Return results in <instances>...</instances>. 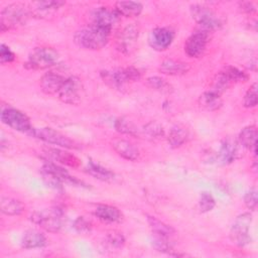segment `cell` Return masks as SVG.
<instances>
[{
  "label": "cell",
  "instance_id": "11",
  "mask_svg": "<svg viewBox=\"0 0 258 258\" xmlns=\"http://www.w3.org/2000/svg\"><path fill=\"white\" fill-rule=\"evenodd\" d=\"M141 78V73L134 67H127L118 69L114 72H105V81H109L112 86L120 89L126 84L139 81Z\"/></svg>",
  "mask_w": 258,
  "mask_h": 258
},
{
  "label": "cell",
  "instance_id": "33",
  "mask_svg": "<svg viewBox=\"0 0 258 258\" xmlns=\"http://www.w3.org/2000/svg\"><path fill=\"white\" fill-rule=\"evenodd\" d=\"M114 126H115V129L122 134L131 135V136H136L138 134V130L135 127V125L125 118H118L115 121Z\"/></svg>",
  "mask_w": 258,
  "mask_h": 258
},
{
  "label": "cell",
  "instance_id": "8",
  "mask_svg": "<svg viewBox=\"0 0 258 258\" xmlns=\"http://www.w3.org/2000/svg\"><path fill=\"white\" fill-rule=\"evenodd\" d=\"M84 87L81 79L78 77L66 78L59 92L58 98L61 102L69 105H79L82 102Z\"/></svg>",
  "mask_w": 258,
  "mask_h": 258
},
{
  "label": "cell",
  "instance_id": "15",
  "mask_svg": "<svg viewBox=\"0 0 258 258\" xmlns=\"http://www.w3.org/2000/svg\"><path fill=\"white\" fill-rule=\"evenodd\" d=\"M119 18L120 16L114 9H109L108 7H100L94 11L92 23L112 31L115 24L119 21Z\"/></svg>",
  "mask_w": 258,
  "mask_h": 258
},
{
  "label": "cell",
  "instance_id": "39",
  "mask_svg": "<svg viewBox=\"0 0 258 258\" xmlns=\"http://www.w3.org/2000/svg\"><path fill=\"white\" fill-rule=\"evenodd\" d=\"M74 228L79 233H88L91 231L92 225L84 217H79L74 222Z\"/></svg>",
  "mask_w": 258,
  "mask_h": 258
},
{
  "label": "cell",
  "instance_id": "24",
  "mask_svg": "<svg viewBox=\"0 0 258 258\" xmlns=\"http://www.w3.org/2000/svg\"><path fill=\"white\" fill-rule=\"evenodd\" d=\"M223 101L221 98V94L209 90L203 93L199 98V105L206 111H216L222 107Z\"/></svg>",
  "mask_w": 258,
  "mask_h": 258
},
{
  "label": "cell",
  "instance_id": "19",
  "mask_svg": "<svg viewBox=\"0 0 258 258\" xmlns=\"http://www.w3.org/2000/svg\"><path fill=\"white\" fill-rule=\"evenodd\" d=\"M44 153L45 155L51 159L54 162H57L62 165H68L71 167H78L81 164L80 159L75 156L74 154L64 151L59 148H51V147H46L44 148Z\"/></svg>",
  "mask_w": 258,
  "mask_h": 258
},
{
  "label": "cell",
  "instance_id": "30",
  "mask_svg": "<svg viewBox=\"0 0 258 258\" xmlns=\"http://www.w3.org/2000/svg\"><path fill=\"white\" fill-rule=\"evenodd\" d=\"M147 222L149 224V227L151 228L152 233L166 235V236H172L174 234V230L172 227L164 224L163 222L156 219L155 217L147 216Z\"/></svg>",
  "mask_w": 258,
  "mask_h": 258
},
{
  "label": "cell",
  "instance_id": "5",
  "mask_svg": "<svg viewBox=\"0 0 258 258\" xmlns=\"http://www.w3.org/2000/svg\"><path fill=\"white\" fill-rule=\"evenodd\" d=\"M192 19L200 25V29L205 31H214L223 25V21L209 6L205 4H192L190 6Z\"/></svg>",
  "mask_w": 258,
  "mask_h": 258
},
{
  "label": "cell",
  "instance_id": "29",
  "mask_svg": "<svg viewBox=\"0 0 258 258\" xmlns=\"http://www.w3.org/2000/svg\"><path fill=\"white\" fill-rule=\"evenodd\" d=\"M1 212L7 216H18L24 211L23 204L13 198L3 197L0 202Z\"/></svg>",
  "mask_w": 258,
  "mask_h": 258
},
{
  "label": "cell",
  "instance_id": "13",
  "mask_svg": "<svg viewBox=\"0 0 258 258\" xmlns=\"http://www.w3.org/2000/svg\"><path fill=\"white\" fill-rule=\"evenodd\" d=\"M174 39V31L169 27H155L148 35L149 45L157 51L167 49Z\"/></svg>",
  "mask_w": 258,
  "mask_h": 258
},
{
  "label": "cell",
  "instance_id": "14",
  "mask_svg": "<svg viewBox=\"0 0 258 258\" xmlns=\"http://www.w3.org/2000/svg\"><path fill=\"white\" fill-rule=\"evenodd\" d=\"M138 33H139L138 27L135 24L126 25L118 34V37H117L118 49L125 54L132 53L136 46Z\"/></svg>",
  "mask_w": 258,
  "mask_h": 258
},
{
  "label": "cell",
  "instance_id": "1",
  "mask_svg": "<svg viewBox=\"0 0 258 258\" xmlns=\"http://www.w3.org/2000/svg\"><path fill=\"white\" fill-rule=\"evenodd\" d=\"M111 31L91 23L75 34V42L84 48L97 50L107 45L109 42Z\"/></svg>",
  "mask_w": 258,
  "mask_h": 258
},
{
  "label": "cell",
  "instance_id": "12",
  "mask_svg": "<svg viewBox=\"0 0 258 258\" xmlns=\"http://www.w3.org/2000/svg\"><path fill=\"white\" fill-rule=\"evenodd\" d=\"M209 32L199 29L187 37L184 42V52L192 58L201 57L207 48L209 42Z\"/></svg>",
  "mask_w": 258,
  "mask_h": 258
},
{
  "label": "cell",
  "instance_id": "20",
  "mask_svg": "<svg viewBox=\"0 0 258 258\" xmlns=\"http://www.w3.org/2000/svg\"><path fill=\"white\" fill-rule=\"evenodd\" d=\"M94 215L104 223H120L123 219L118 208L110 205H99L94 210Z\"/></svg>",
  "mask_w": 258,
  "mask_h": 258
},
{
  "label": "cell",
  "instance_id": "10",
  "mask_svg": "<svg viewBox=\"0 0 258 258\" xmlns=\"http://www.w3.org/2000/svg\"><path fill=\"white\" fill-rule=\"evenodd\" d=\"M1 121L13 130L23 132L26 134H28L33 128L31 126L28 116L15 108L2 109Z\"/></svg>",
  "mask_w": 258,
  "mask_h": 258
},
{
  "label": "cell",
  "instance_id": "6",
  "mask_svg": "<svg viewBox=\"0 0 258 258\" xmlns=\"http://www.w3.org/2000/svg\"><path fill=\"white\" fill-rule=\"evenodd\" d=\"M58 52L51 47H36L29 54L25 67L29 70H45L57 63Z\"/></svg>",
  "mask_w": 258,
  "mask_h": 258
},
{
  "label": "cell",
  "instance_id": "9",
  "mask_svg": "<svg viewBox=\"0 0 258 258\" xmlns=\"http://www.w3.org/2000/svg\"><path fill=\"white\" fill-rule=\"evenodd\" d=\"M252 223V215L243 213L239 215L230 231V238L234 244L243 247L250 243V225Z\"/></svg>",
  "mask_w": 258,
  "mask_h": 258
},
{
  "label": "cell",
  "instance_id": "42",
  "mask_svg": "<svg viewBox=\"0 0 258 258\" xmlns=\"http://www.w3.org/2000/svg\"><path fill=\"white\" fill-rule=\"evenodd\" d=\"M239 9H240L243 13L251 14V13H253V12L256 11V5H255L254 2H250V1L240 2V4H239Z\"/></svg>",
  "mask_w": 258,
  "mask_h": 258
},
{
  "label": "cell",
  "instance_id": "23",
  "mask_svg": "<svg viewBox=\"0 0 258 258\" xmlns=\"http://www.w3.org/2000/svg\"><path fill=\"white\" fill-rule=\"evenodd\" d=\"M189 66L186 62L175 59H165L160 63L159 72L168 76H182L189 71Z\"/></svg>",
  "mask_w": 258,
  "mask_h": 258
},
{
  "label": "cell",
  "instance_id": "36",
  "mask_svg": "<svg viewBox=\"0 0 258 258\" xmlns=\"http://www.w3.org/2000/svg\"><path fill=\"white\" fill-rule=\"evenodd\" d=\"M243 105L246 108H254L257 105V84L254 83L246 92L244 99H243Z\"/></svg>",
  "mask_w": 258,
  "mask_h": 258
},
{
  "label": "cell",
  "instance_id": "27",
  "mask_svg": "<svg viewBox=\"0 0 258 258\" xmlns=\"http://www.w3.org/2000/svg\"><path fill=\"white\" fill-rule=\"evenodd\" d=\"M86 171L92 176H94L95 178H98L103 181H110L115 177V174L113 171L102 166L99 163L94 162L93 160H89L88 165L86 167Z\"/></svg>",
  "mask_w": 258,
  "mask_h": 258
},
{
  "label": "cell",
  "instance_id": "40",
  "mask_svg": "<svg viewBox=\"0 0 258 258\" xmlns=\"http://www.w3.org/2000/svg\"><path fill=\"white\" fill-rule=\"evenodd\" d=\"M15 58V55L13 53V51L4 43H2L0 45V61L2 64L4 63H8L13 61Z\"/></svg>",
  "mask_w": 258,
  "mask_h": 258
},
{
  "label": "cell",
  "instance_id": "21",
  "mask_svg": "<svg viewBox=\"0 0 258 258\" xmlns=\"http://www.w3.org/2000/svg\"><path fill=\"white\" fill-rule=\"evenodd\" d=\"M114 150L124 159L130 161H136L139 158L138 149L129 141L124 139L114 140L112 143Z\"/></svg>",
  "mask_w": 258,
  "mask_h": 258
},
{
  "label": "cell",
  "instance_id": "4",
  "mask_svg": "<svg viewBox=\"0 0 258 258\" xmlns=\"http://www.w3.org/2000/svg\"><path fill=\"white\" fill-rule=\"evenodd\" d=\"M62 217L63 214L60 209L50 208L34 212L30 216V221L47 232L56 233L62 227Z\"/></svg>",
  "mask_w": 258,
  "mask_h": 258
},
{
  "label": "cell",
  "instance_id": "31",
  "mask_svg": "<svg viewBox=\"0 0 258 258\" xmlns=\"http://www.w3.org/2000/svg\"><path fill=\"white\" fill-rule=\"evenodd\" d=\"M222 73L228 79V81L232 84L239 83V82H246L248 80V75L233 66H227L222 70Z\"/></svg>",
  "mask_w": 258,
  "mask_h": 258
},
{
  "label": "cell",
  "instance_id": "25",
  "mask_svg": "<svg viewBox=\"0 0 258 258\" xmlns=\"http://www.w3.org/2000/svg\"><path fill=\"white\" fill-rule=\"evenodd\" d=\"M142 9L143 5L135 1H119L114 7L118 15L124 17H136L142 12Z\"/></svg>",
  "mask_w": 258,
  "mask_h": 258
},
{
  "label": "cell",
  "instance_id": "38",
  "mask_svg": "<svg viewBox=\"0 0 258 258\" xmlns=\"http://www.w3.org/2000/svg\"><path fill=\"white\" fill-rule=\"evenodd\" d=\"M244 204L249 210H256L257 208V190L255 188L249 189L244 196Z\"/></svg>",
  "mask_w": 258,
  "mask_h": 258
},
{
  "label": "cell",
  "instance_id": "37",
  "mask_svg": "<svg viewBox=\"0 0 258 258\" xmlns=\"http://www.w3.org/2000/svg\"><path fill=\"white\" fill-rule=\"evenodd\" d=\"M107 243L113 248H121L125 244L124 236L116 231H113L107 235Z\"/></svg>",
  "mask_w": 258,
  "mask_h": 258
},
{
  "label": "cell",
  "instance_id": "16",
  "mask_svg": "<svg viewBox=\"0 0 258 258\" xmlns=\"http://www.w3.org/2000/svg\"><path fill=\"white\" fill-rule=\"evenodd\" d=\"M242 148H244L238 140L227 139L222 144L218 151V159L224 164H228L240 157Z\"/></svg>",
  "mask_w": 258,
  "mask_h": 258
},
{
  "label": "cell",
  "instance_id": "32",
  "mask_svg": "<svg viewBox=\"0 0 258 258\" xmlns=\"http://www.w3.org/2000/svg\"><path fill=\"white\" fill-rule=\"evenodd\" d=\"M153 234L152 245L159 252H169L172 250V241L171 236L161 235V234Z\"/></svg>",
  "mask_w": 258,
  "mask_h": 258
},
{
  "label": "cell",
  "instance_id": "3",
  "mask_svg": "<svg viewBox=\"0 0 258 258\" xmlns=\"http://www.w3.org/2000/svg\"><path fill=\"white\" fill-rule=\"evenodd\" d=\"M41 173L49 186L54 188H61L62 183H72L74 185H82L83 182L72 176L63 167L54 163L53 161H46L42 165Z\"/></svg>",
  "mask_w": 258,
  "mask_h": 258
},
{
  "label": "cell",
  "instance_id": "26",
  "mask_svg": "<svg viewBox=\"0 0 258 258\" xmlns=\"http://www.w3.org/2000/svg\"><path fill=\"white\" fill-rule=\"evenodd\" d=\"M239 143L247 149L253 150L255 152L257 143V128L255 125H249L242 129L238 137Z\"/></svg>",
  "mask_w": 258,
  "mask_h": 258
},
{
  "label": "cell",
  "instance_id": "18",
  "mask_svg": "<svg viewBox=\"0 0 258 258\" xmlns=\"http://www.w3.org/2000/svg\"><path fill=\"white\" fill-rule=\"evenodd\" d=\"M64 80L66 78H63L61 75L48 72L40 78L39 87L43 93L47 95H54L59 92Z\"/></svg>",
  "mask_w": 258,
  "mask_h": 258
},
{
  "label": "cell",
  "instance_id": "34",
  "mask_svg": "<svg viewBox=\"0 0 258 258\" xmlns=\"http://www.w3.org/2000/svg\"><path fill=\"white\" fill-rule=\"evenodd\" d=\"M146 83L151 89H154L158 92H162V93H171L172 92L171 85L160 77H149L146 80Z\"/></svg>",
  "mask_w": 258,
  "mask_h": 258
},
{
  "label": "cell",
  "instance_id": "22",
  "mask_svg": "<svg viewBox=\"0 0 258 258\" xmlns=\"http://www.w3.org/2000/svg\"><path fill=\"white\" fill-rule=\"evenodd\" d=\"M47 243L46 237L37 230H27L21 239V247L25 249L41 248Z\"/></svg>",
  "mask_w": 258,
  "mask_h": 258
},
{
  "label": "cell",
  "instance_id": "7",
  "mask_svg": "<svg viewBox=\"0 0 258 258\" xmlns=\"http://www.w3.org/2000/svg\"><path fill=\"white\" fill-rule=\"evenodd\" d=\"M28 135L40 139L48 144H53L67 149H77L79 148V144L66 136L64 134L48 127L44 128H32Z\"/></svg>",
  "mask_w": 258,
  "mask_h": 258
},
{
  "label": "cell",
  "instance_id": "28",
  "mask_svg": "<svg viewBox=\"0 0 258 258\" xmlns=\"http://www.w3.org/2000/svg\"><path fill=\"white\" fill-rule=\"evenodd\" d=\"M188 138V132L187 130L179 125H176L172 127L168 133L167 141L170 147L177 148L183 145Z\"/></svg>",
  "mask_w": 258,
  "mask_h": 258
},
{
  "label": "cell",
  "instance_id": "35",
  "mask_svg": "<svg viewBox=\"0 0 258 258\" xmlns=\"http://www.w3.org/2000/svg\"><path fill=\"white\" fill-rule=\"evenodd\" d=\"M216 206L215 199L209 192H202L199 200V209L202 213H207L212 211Z\"/></svg>",
  "mask_w": 258,
  "mask_h": 258
},
{
  "label": "cell",
  "instance_id": "41",
  "mask_svg": "<svg viewBox=\"0 0 258 258\" xmlns=\"http://www.w3.org/2000/svg\"><path fill=\"white\" fill-rule=\"evenodd\" d=\"M144 131L151 137H160L163 135V129L157 123L150 122L144 127Z\"/></svg>",
  "mask_w": 258,
  "mask_h": 258
},
{
  "label": "cell",
  "instance_id": "2",
  "mask_svg": "<svg viewBox=\"0 0 258 258\" xmlns=\"http://www.w3.org/2000/svg\"><path fill=\"white\" fill-rule=\"evenodd\" d=\"M29 8L20 3H12L3 8L0 14V28L4 32L25 24L30 16Z\"/></svg>",
  "mask_w": 258,
  "mask_h": 258
},
{
  "label": "cell",
  "instance_id": "17",
  "mask_svg": "<svg viewBox=\"0 0 258 258\" xmlns=\"http://www.w3.org/2000/svg\"><path fill=\"white\" fill-rule=\"evenodd\" d=\"M66 2L54 0V1H38L31 4L29 8L30 14L36 16L38 18H48L52 16L61 6H63Z\"/></svg>",
  "mask_w": 258,
  "mask_h": 258
}]
</instances>
